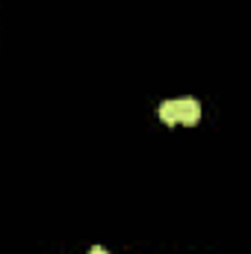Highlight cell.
<instances>
[{
  "label": "cell",
  "mask_w": 251,
  "mask_h": 254,
  "mask_svg": "<svg viewBox=\"0 0 251 254\" xmlns=\"http://www.w3.org/2000/svg\"><path fill=\"white\" fill-rule=\"evenodd\" d=\"M198 119H201V104L195 101V98H181L178 101V125H198Z\"/></svg>",
  "instance_id": "6da1fadb"
},
{
  "label": "cell",
  "mask_w": 251,
  "mask_h": 254,
  "mask_svg": "<svg viewBox=\"0 0 251 254\" xmlns=\"http://www.w3.org/2000/svg\"><path fill=\"white\" fill-rule=\"evenodd\" d=\"M160 122L163 125H178V101H163L160 104Z\"/></svg>",
  "instance_id": "7a4b0ae2"
},
{
  "label": "cell",
  "mask_w": 251,
  "mask_h": 254,
  "mask_svg": "<svg viewBox=\"0 0 251 254\" xmlns=\"http://www.w3.org/2000/svg\"><path fill=\"white\" fill-rule=\"evenodd\" d=\"M89 254H110V252H107V249H101V246H95V249H92Z\"/></svg>",
  "instance_id": "3957f363"
}]
</instances>
